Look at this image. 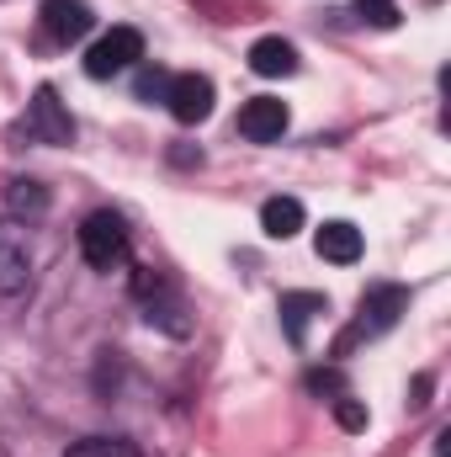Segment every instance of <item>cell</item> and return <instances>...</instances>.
<instances>
[{"label":"cell","mask_w":451,"mask_h":457,"mask_svg":"<svg viewBox=\"0 0 451 457\" xmlns=\"http://www.w3.org/2000/svg\"><path fill=\"white\" fill-rule=\"evenodd\" d=\"M64 457H138V447L127 436H86V442H75Z\"/></svg>","instance_id":"obj_14"},{"label":"cell","mask_w":451,"mask_h":457,"mask_svg":"<svg viewBox=\"0 0 451 457\" xmlns=\"http://www.w3.org/2000/svg\"><path fill=\"white\" fill-rule=\"evenodd\" d=\"M409 309V293L404 287H393V282H377V287H366V298H361V314L350 320V330L335 341V356H350L361 341H377V336H388L393 325H398V314Z\"/></svg>","instance_id":"obj_1"},{"label":"cell","mask_w":451,"mask_h":457,"mask_svg":"<svg viewBox=\"0 0 451 457\" xmlns=\"http://www.w3.org/2000/svg\"><path fill=\"white\" fill-rule=\"evenodd\" d=\"M356 11H361V21H372V27H398V5H393V0H356Z\"/></svg>","instance_id":"obj_16"},{"label":"cell","mask_w":451,"mask_h":457,"mask_svg":"<svg viewBox=\"0 0 451 457\" xmlns=\"http://www.w3.org/2000/svg\"><path fill=\"white\" fill-rule=\"evenodd\" d=\"M335 420L345 426V431H366V404H356L350 394H340L335 399Z\"/></svg>","instance_id":"obj_17"},{"label":"cell","mask_w":451,"mask_h":457,"mask_svg":"<svg viewBox=\"0 0 451 457\" xmlns=\"http://www.w3.org/2000/svg\"><path fill=\"white\" fill-rule=\"evenodd\" d=\"M165 86H170V75L154 64V70H138V86L133 91H138V102H165Z\"/></svg>","instance_id":"obj_15"},{"label":"cell","mask_w":451,"mask_h":457,"mask_svg":"<svg viewBox=\"0 0 451 457\" xmlns=\"http://www.w3.org/2000/svg\"><path fill=\"white\" fill-rule=\"evenodd\" d=\"M314 250H319L324 261H335V266H356V261H361V228L335 219V224H324L314 234Z\"/></svg>","instance_id":"obj_11"},{"label":"cell","mask_w":451,"mask_h":457,"mask_svg":"<svg viewBox=\"0 0 451 457\" xmlns=\"http://www.w3.org/2000/svg\"><path fill=\"white\" fill-rule=\"evenodd\" d=\"M287 102H276V96H255V102H244L239 107V133L250 138V144H276L282 133H287Z\"/></svg>","instance_id":"obj_8"},{"label":"cell","mask_w":451,"mask_h":457,"mask_svg":"<svg viewBox=\"0 0 451 457\" xmlns=\"http://www.w3.org/2000/svg\"><path fill=\"white\" fill-rule=\"evenodd\" d=\"M32 282V245L16 224H0V298H16Z\"/></svg>","instance_id":"obj_7"},{"label":"cell","mask_w":451,"mask_h":457,"mask_svg":"<svg viewBox=\"0 0 451 457\" xmlns=\"http://www.w3.org/2000/svg\"><path fill=\"white\" fill-rule=\"evenodd\" d=\"M21 133H27L32 144H53V149H59V144H75V117L59 102L53 86H37V91H32L27 117H21Z\"/></svg>","instance_id":"obj_3"},{"label":"cell","mask_w":451,"mask_h":457,"mask_svg":"<svg viewBox=\"0 0 451 457\" xmlns=\"http://www.w3.org/2000/svg\"><path fill=\"white\" fill-rule=\"evenodd\" d=\"M308 388H314V394H345V378H340V372H308ZM335 399H330V404H335Z\"/></svg>","instance_id":"obj_18"},{"label":"cell","mask_w":451,"mask_h":457,"mask_svg":"<svg viewBox=\"0 0 451 457\" xmlns=\"http://www.w3.org/2000/svg\"><path fill=\"white\" fill-rule=\"evenodd\" d=\"M250 70L276 80V75H298V48L287 37H255L250 43Z\"/></svg>","instance_id":"obj_10"},{"label":"cell","mask_w":451,"mask_h":457,"mask_svg":"<svg viewBox=\"0 0 451 457\" xmlns=\"http://www.w3.org/2000/svg\"><path fill=\"white\" fill-rule=\"evenodd\" d=\"M138 59H144V32L138 27H112V32H102L86 48V75L91 80H112L122 70H133Z\"/></svg>","instance_id":"obj_4"},{"label":"cell","mask_w":451,"mask_h":457,"mask_svg":"<svg viewBox=\"0 0 451 457\" xmlns=\"http://www.w3.org/2000/svg\"><path fill=\"white\" fill-rule=\"evenodd\" d=\"M324 309H330V298H324V293H282V309H276V314H282L287 341H292V345L308 341V320H314V314H324Z\"/></svg>","instance_id":"obj_9"},{"label":"cell","mask_w":451,"mask_h":457,"mask_svg":"<svg viewBox=\"0 0 451 457\" xmlns=\"http://www.w3.org/2000/svg\"><path fill=\"white\" fill-rule=\"evenodd\" d=\"M5 208H11L16 219H43V213H48L43 181H11V187H5Z\"/></svg>","instance_id":"obj_13"},{"label":"cell","mask_w":451,"mask_h":457,"mask_svg":"<svg viewBox=\"0 0 451 457\" xmlns=\"http://www.w3.org/2000/svg\"><path fill=\"white\" fill-rule=\"evenodd\" d=\"M80 255H86V266L91 271H117V266H127V255H133V234L122 224V213H91L86 224H80Z\"/></svg>","instance_id":"obj_2"},{"label":"cell","mask_w":451,"mask_h":457,"mask_svg":"<svg viewBox=\"0 0 451 457\" xmlns=\"http://www.w3.org/2000/svg\"><path fill=\"white\" fill-rule=\"evenodd\" d=\"M303 203L298 197H266L260 203V228H266V239H292L298 228H303Z\"/></svg>","instance_id":"obj_12"},{"label":"cell","mask_w":451,"mask_h":457,"mask_svg":"<svg viewBox=\"0 0 451 457\" xmlns=\"http://www.w3.org/2000/svg\"><path fill=\"white\" fill-rule=\"evenodd\" d=\"M213 80L208 75H197V70H186V75H170V86H165V107L176 122H186V128H197V122H208L213 117Z\"/></svg>","instance_id":"obj_5"},{"label":"cell","mask_w":451,"mask_h":457,"mask_svg":"<svg viewBox=\"0 0 451 457\" xmlns=\"http://www.w3.org/2000/svg\"><path fill=\"white\" fill-rule=\"evenodd\" d=\"M37 27H43V37H48L53 48H70V43H80V37L96 27V16H91L86 0H43Z\"/></svg>","instance_id":"obj_6"}]
</instances>
